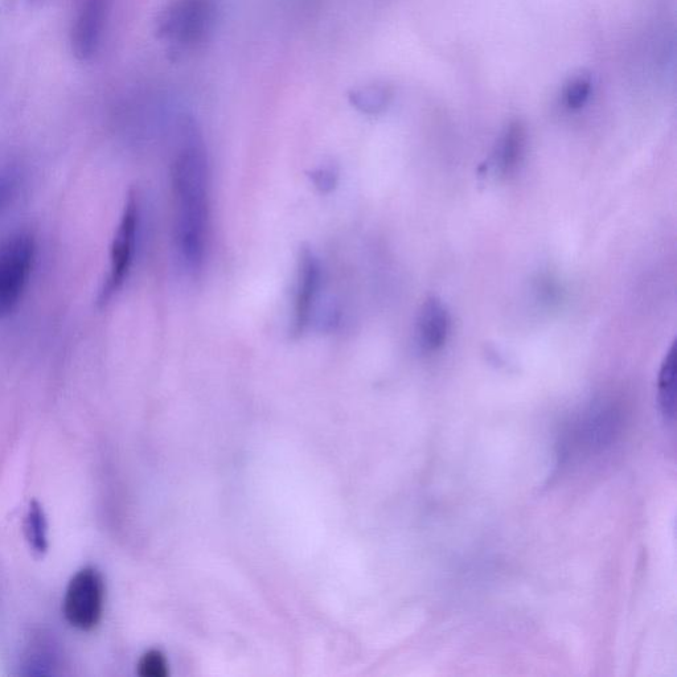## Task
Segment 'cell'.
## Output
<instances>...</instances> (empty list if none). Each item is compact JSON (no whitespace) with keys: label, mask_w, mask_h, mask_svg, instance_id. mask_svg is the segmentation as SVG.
<instances>
[{"label":"cell","mask_w":677,"mask_h":677,"mask_svg":"<svg viewBox=\"0 0 677 677\" xmlns=\"http://www.w3.org/2000/svg\"><path fill=\"white\" fill-rule=\"evenodd\" d=\"M174 245L188 274L203 268L209 231V167L207 151L195 123L186 121L172 162Z\"/></svg>","instance_id":"cell-1"},{"label":"cell","mask_w":677,"mask_h":677,"mask_svg":"<svg viewBox=\"0 0 677 677\" xmlns=\"http://www.w3.org/2000/svg\"><path fill=\"white\" fill-rule=\"evenodd\" d=\"M36 242L28 233L0 241V319L18 307L34 270Z\"/></svg>","instance_id":"cell-2"},{"label":"cell","mask_w":677,"mask_h":677,"mask_svg":"<svg viewBox=\"0 0 677 677\" xmlns=\"http://www.w3.org/2000/svg\"><path fill=\"white\" fill-rule=\"evenodd\" d=\"M139 200L137 192L131 191L127 196L125 207L114 233L108 276L98 293V306H106L125 285L133 266L135 250H137L139 231Z\"/></svg>","instance_id":"cell-3"},{"label":"cell","mask_w":677,"mask_h":677,"mask_svg":"<svg viewBox=\"0 0 677 677\" xmlns=\"http://www.w3.org/2000/svg\"><path fill=\"white\" fill-rule=\"evenodd\" d=\"M216 0H172L160 15L159 35L178 47H191L207 38L215 22Z\"/></svg>","instance_id":"cell-4"},{"label":"cell","mask_w":677,"mask_h":677,"mask_svg":"<svg viewBox=\"0 0 677 677\" xmlns=\"http://www.w3.org/2000/svg\"><path fill=\"white\" fill-rule=\"evenodd\" d=\"M104 609V578L94 568L79 570L65 590L63 601L65 619L77 630L90 631L100 625Z\"/></svg>","instance_id":"cell-5"},{"label":"cell","mask_w":677,"mask_h":677,"mask_svg":"<svg viewBox=\"0 0 677 677\" xmlns=\"http://www.w3.org/2000/svg\"><path fill=\"white\" fill-rule=\"evenodd\" d=\"M322 281V269L315 253L303 246L298 258L297 286L291 319V334L301 336L310 326Z\"/></svg>","instance_id":"cell-6"},{"label":"cell","mask_w":677,"mask_h":677,"mask_svg":"<svg viewBox=\"0 0 677 677\" xmlns=\"http://www.w3.org/2000/svg\"><path fill=\"white\" fill-rule=\"evenodd\" d=\"M109 0H81L72 27V48L77 59H92L100 48L108 20Z\"/></svg>","instance_id":"cell-7"},{"label":"cell","mask_w":677,"mask_h":677,"mask_svg":"<svg viewBox=\"0 0 677 677\" xmlns=\"http://www.w3.org/2000/svg\"><path fill=\"white\" fill-rule=\"evenodd\" d=\"M417 342L424 352H437L445 346L450 332V315L441 299L430 297L417 319Z\"/></svg>","instance_id":"cell-8"},{"label":"cell","mask_w":677,"mask_h":677,"mask_svg":"<svg viewBox=\"0 0 677 677\" xmlns=\"http://www.w3.org/2000/svg\"><path fill=\"white\" fill-rule=\"evenodd\" d=\"M527 147V129L524 123L512 121L503 131L492 155L491 166L500 175L511 174L518 168Z\"/></svg>","instance_id":"cell-9"},{"label":"cell","mask_w":677,"mask_h":677,"mask_svg":"<svg viewBox=\"0 0 677 677\" xmlns=\"http://www.w3.org/2000/svg\"><path fill=\"white\" fill-rule=\"evenodd\" d=\"M393 92L385 84H369L351 90L350 101L359 112L375 116L391 105Z\"/></svg>","instance_id":"cell-10"},{"label":"cell","mask_w":677,"mask_h":677,"mask_svg":"<svg viewBox=\"0 0 677 677\" xmlns=\"http://www.w3.org/2000/svg\"><path fill=\"white\" fill-rule=\"evenodd\" d=\"M659 405L667 421H674L676 406V346L672 344L659 372Z\"/></svg>","instance_id":"cell-11"},{"label":"cell","mask_w":677,"mask_h":677,"mask_svg":"<svg viewBox=\"0 0 677 677\" xmlns=\"http://www.w3.org/2000/svg\"><path fill=\"white\" fill-rule=\"evenodd\" d=\"M24 532L30 548L35 555L43 556L48 551V523L43 507L38 502H32L28 508Z\"/></svg>","instance_id":"cell-12"},{"label":"cell","mask_w":677,"mask_h":677,"mask_svg":"<svg viewBox=\"0 0 677 677\" xmlns=\"http://www.w3.org/2000/svg\"><path fill=\"white\" fill-rule=\"evenodd\" d=\"M593 93V77L589 72L574 73L562 88V102L565 108L577 112L585 108Z\"/></svg>","instance_id":"cell-13"},{"label":"cell","mask_w":677,"mask_h":677,"mask_svg":"<svg viewBox=\"0 0 677 677\" xmlns=\"http://www.w3.org/2000/svg\"><path fill=\"white\" fill-rule=\"evenodd\" d=\"M138 674L143 677H166L168 675L166 656L158 650L147 651L139 659Z\"/></svg>","instance_id":"cell-14"},{"label":"cell","mask_w":677,"mask_h":677,"mask_svg":"<svg viewBox=\"0 0 677 677\" xmlns=\"http://www.w3.org/2000/svg\"><path fill=\"white\" fill-rule=\"evenodd\" d=\"M19 175L11 168H0V212L10 205L18 194Z\"/></svg>","instance_id":"cell-15"},{"label":"cell","mask_w":677,"mask_h":677,"mask_svg":"<svg viewBox=\"0 0 677 677\" xmlns=\"http://www.w3.org/2000/svg\"><path fill=\"white\" fill-rule=\"evenodd\" d=\"M311 179H313L315 187H318L320 191L328 192L335 187L338 174H336L332 167H323L314 171L313 175H311Z\"/></svg>","instance_id":"cell-16"}]
</instances>
